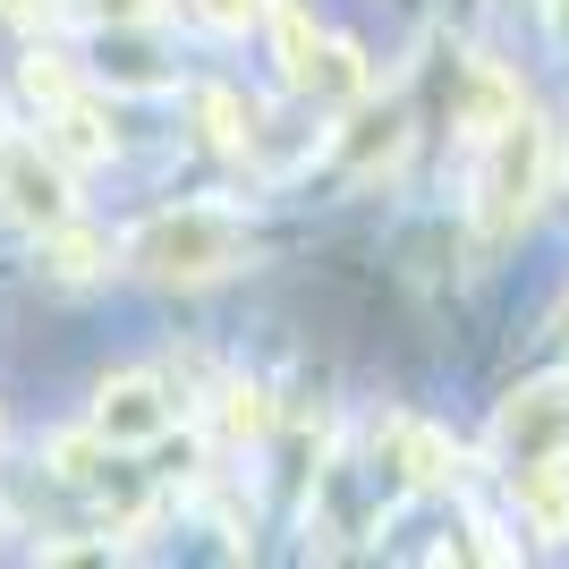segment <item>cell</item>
I'll use <instances>...</instances> for the list:
<instances>
[{"instance_id":"cell-8","label":"cell","mask_w":569,"mask_h":569,"mask_svg":"<svg viewBox=\"0 0 569 569\" xmlns=\"http://www.w3.org/2000/svg\"><path fill=\"white\" fill-rule=\"evenodd\" d=\"M43 144H51L69 170H94V162H111V153H119V128H111V111L77 86L60 111H43Z\"/></svg>"},{"instance_id":"cell-2","label":"cell","mask_w":569,"mask_h":569,"mask_svg":"<svg viewBox=\"0 0 569 569\" xmlns=\"http://www.w3.org/2000/svg\"><path fill=\"white\" fill-rule=\"evenodd\" d=\"M119 256L137 263V272H153V281L204 289V281H221V272L247 263V230H238L221 204H170V213H153Z\"/></svg>"},{"instance_id":"cell-20","label":"cell","mask_w":569,"mask_h":569,"mask_svg":"<svg viewBox=\"0 0 569 569\" xmlns=\"http://www.w3.org/2000/svg\"><path fill=\"white\" fill-rule=\"evenodd\" d=\"M545 9H552V34L569 43V0H545Z\"/></svg>"},{"instance_id":"cell-12","label":"cell","mask_w":569,"mask_h":569,"mask_svg":"<svg viewBox=\"0 0 569 569\" xmlns=\"http://www.w3.org/2000/svg\"><path fill=\"white\" fill-rule=\"evenodd\" d=\"M43 468H51V485L94 493L102 476H111V442H102L94 426H86V433H51V442H43Z\"/></svg>"},{"instance_id":"cell-17","label":"cell","mask_w":569,"mask_h":569,"mask_svg":"<svg viewBox=\"0 0 569 569\" xmlns=\"http://www.w3.org/2000/svg\"><path fill=\"white\" fill-rule=\"evenodd\" d=\"M188 9L213 26V34H247V26H263V0H188Z\"/></svg>"},{"instance_id":"cell-5","label":"cell","mask_w":569,"mask_h":569,"mask_svg":"<svg viewBox=\"0 0 569 569\" xmlns=\"http://www.w3.org/2000/svg\"><path fill=\"white\" fill-rule=\"evenodd\" d=\"M375 459L391 468L400 493H451L459 468H468L459 442L442 426H426V417H382V426H375Z\"/></svg>"},{"instance_id":"cell-10","label":"cell","mask_w":569,"mask_h":569,"mask_svg":"<svg viewBox=\"0 0 569 569\" xmlns=\"http://www.w3.org/2000/svg\"><path fill=\"white\" fill-rule=\"evenodd\" d=\"M34 238H43V272H51V281H69V289L102 281V272L119 263V247H111L102 230H86L77 213H69V221H51V230H34Z\"/></svg>"},{"instance_id":"cell-21","label":"cell","mask_w":569,"mask_h":569,"mask_svg":"<svg viewBox=\"0 0 569 569\" xmlns=\"http://www.w3.org/2000/svg\"><path fill=\"white\" fill-rule=\"evenodd\" d=\"M561 340H569V307H561Z\"/></svg>"},{"instance_id":"cell-11","label":"cell","mask_w":569,"mask_h":569,"mask_svg":"<svg viewBox=\"0 0 569 569\" xmlns=\"http://www.w3.org/2000/svg\"><path fill=\"white\" fill-rule=\"evenodd\" d=\"M213 433L221 442H238V451H247V442H263V433H272V417H281V408H272V391H263V382H247V375H230V382H213Z\"/></svg>"},{"instance_id":"cell-6","label":"cell","mask_w":569,"mask_h":569,"mask_svg":"<svg viewBox=\"0 0 569 569\" xmlns=\"http://www.w3.org/2000/svg\"><path fill=\"white\" fill-rule=\"evenodd\" d=\"M170 417H179V400H170L162 375H111L94 391V417H86V426H94L111 451H144V442L170 433Z\"/></svg>"},{"instance_id":"cell-14","label":"cell","mask_w":569,"mask_h":569,"mask_svg":"<svg viewBox=\"0 0 569 569\" xmlns=\"http://www.w3.org/2000/svg\"><path fill=\"white\" fill-rule=\"evenodd\" d=\"M18 86H26V102H34V111H60V102L77 94V60L60 43H34L18 60Z\"/></svg>"},{"instance_id":"cell-19","label":"cell","mask_w":569,"mask_h":569,"mask_svg":"<svg viewBox=\"0 0 569 569\" xmlns=\"http://www.w3.org/2000/svg\"><path fill=\"white\" fill-rule=\"evenodd\" d=\"M51 9H60V0H0V18H9V26H43Z\"/></svg>"},{"instance_id":"cell-7","label":"cell","mask_w":569,"mask_h":569,"mask_svg":"<svg viewBox=\"0 0 569 569\" xmlns=\"http://www.w3.org/2000/svg\"><path fill=\"white\" fill-rule=\"evenodd\" d=\"M510 485H519V527L527 536H536V545H569V451L519 459Z\"/></svg>"},{"instance_id":"cell-9","label":"cell","mask_w":569,"mask_h":569,"mask_svg":"<svg viewBox=\"0 0 569 569\" xmlns=\"http://www.w3.org/2000/svg\"><path fill=\"white\" fill-rule=\"evenodd\" d=\"M263 34H272L281 86L315 94V69H323V34H315V9H307V0H263Z\"/></svg>"},{"instance_id":"cell-16","label":"cell","mask_w":569,"mask_h":569,"mask_svg":"<svg viewBox=\"0 0 569 569\" xmlns=\"http://www.w3.org/2000/svg\"><path fill=\"white\" fill-rule=\"evenodd\" d=\"M451 552H468V561H519V545H510V527L493 510H468V545H442L433 561H451Z\"/></svg>"},{"instance_id":"cell-4","label":"cell","mask_w":569,"mask_h":569,"mask_svg":"<svg viewBox=\"0 0 569 569\" xmlns=\"http://www.w3.org/2000/svg\"><path fill=\"white\" fill-rule=\"evenodd\" d=\"M493 451H501V468L569 451V375H536V382H519V391L501 400V417H493Z\"/></svg>"},{"instance_id":"cell-15","label":"cell","mask_w":569,"mask_h":569,"mask_svg":"<svg viewBox=\"0 0 569 569\" xmlns=\"http://www.w3.org/2000/svg\"><path fill=\"white\" fill-rule=\"evenodd\" d=\"M375 86V69H366V51L340 34V43H323V69H315V94H366Z\"/></svg>"},{"instance_id":"cell-13","label":"cell","mask_w":569,"mask_h":569,"mask_svg":"<svg viewBox=\"0 0 569 569\" xmlns=\"http://www.w3.org/2000/svg\"><path fill=\"white\" fill-rule=\"evenodd\" d=\"M196 128H204V144H213V153H247V137H256V111H247V102L238 94H221V86H196Z\"/></svg>"},{"instance_id":"cell-3","label":"cell","mask_w":569,"mask_h":569,"mask_svg":"<svg viewBox=\"0 0 569 569\" xmlns=\"http://www.w3.org/2000/svg\"><path fill=\"white\" fill-rule=\"evenodd\" d=\"M0 213L26 221V230L69 221L77 213V170L60 162L43 137H9V144H0Z\"/></svg>"},{"instance_id":"cell-18","label":"cell","mask_w":569,"mask_h":569,"mask_svg":"<svg viewBox=\"0 0 569 569\" xmlns=\"http://www.w3.org/2000/svg\"><path fill=\"white\" fill-rule=\"evenodd\" d=\"M94 9H102V18H111V26H144V18H153V9H162V0H94Z\"/></svg>"},{"instance_id":"cell-1","label":"cell","mask_w":569,"mask_h":569,"mask_svg":"<svg viewBox=\"0 0 569 569\" xmlns=\"http://www.w3.org/2000/svg\"><path fill=\"white\" fill-rule=\"evenodd\" d=\"M545 196H552V128L536 119V102H519L493 137L476 144V238L485 247L510 238Z\"/></svg>"}]
</instances>
